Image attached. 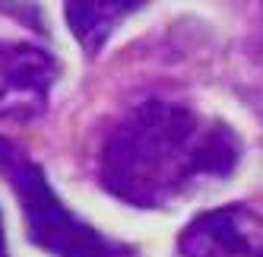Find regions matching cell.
Instances as JSON below:
<instances>
[{
  "mask_svg": "<svg viewBox=\"0 0 263 257\" xmlns=\"http://www.w3.org/2000/svg\"><path fill=\"white\" fill-rule=\"evenodd\" d=\"M241 137L222 118L149 96L105 131L99 143L102 188L137 210H165L225 181L241 162Z\"/></svg>",
  "mask_w": 263,
  "mask_h": 257,
  "instance_id": "1",
  "label": "cell"
},
{
  "mask_svg": "<svg viewBox=\"0 0 263 257\" xmlns=\"http://www.w3.org/2000/svg\"><path fill=\"white\" fill-rule=\"evenodd\" d=\"M0 175L7 178L26 213L29 238L54 257H134L127 245L111 242L99 229L67 210V204L54 194L42 165L23 146L0 137Z\"/></svg>",
  "mask_w": 263,
  "mask_h": 257,
  "instance_id": "2",
  "label": "cell"
},
{
  "mask_svg": "<svg viewBox=\"0 0 263 257\" xmlns=\"http://www.w3.org/2000/svg\"><path fill=\"white\" fill-rule=\"evenodd\" d=\"M61 64L29 42L0 39V121H32L48 112Z\"/></svg>",
  "mask_w": 263,
  "mask_h": 257,
  "instance_id": "3",
  "label": "cell"
},
{
  "mask_svg": "<svg viewBox=\"0 0 263 257\" xmlns=\"http://www.w3.org/2000/svg\"><path fill=\"white\" fill-rule=\"evenodd\" d=\"M181 257H263V216L251 207L200 213L178 238Z\"/></svg>",
  "mask_w": 263,
  "mask_h": 257,
  "instance_id": "4",
  "label": "cell"
},
{
  "mask_svg": "<svg viewBox=\"0 0 263 257\" xmlns=\"http://www.w3.org/2000/svg\"><path fill=\"white\" fill-rule=\"evenodd\" d=\"M146 0H64L67 26L86 51H99L115 35V29L134 16Z\"/></svg>",
  "mask_w": 263,
  "mask_h": 257,
  "instance_id": "5",
  "label": "cell"
},
{
  "mask_svg": "<svg viewBox=\"0 0 263 257\" xmlns=\"http://www.w3.org/2000/svg\"><path fill=\"white\" fill-rule=\"evenodd\" d=\"M0 257H7V238H4V219H0Z\"/></svg>",
  "mask_w": 263,
  "mask_h": 257,
  "instance_id": "6",
  "label": "cell"
},
{
  "mask_svg": "<svg viewBox=\"0 0 263 257\" xmlns=\"http://www.w3.org/2000/svg\"><path fill=\"white\" fill-rule=\"evenodd\" d=\"M260 58H263V42H260Z\"/></svg>",
  "mask_w": 263,
  "mask_h": 257,
  "instance_id": "7",
  "label": "cell"
}]
</instances>
